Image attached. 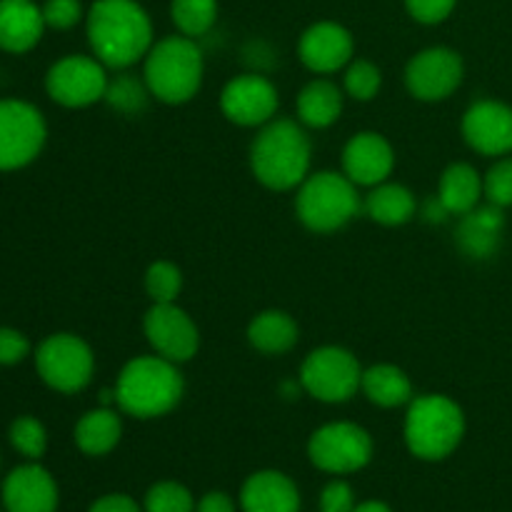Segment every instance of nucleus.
I'll list each match as a JSON object with an SVG mask.
<instances>
[{"instance_id":"nucleus-1","label":"nucleus","mask_w":512,"mask_h":512,"mask_svg":"<svg viewBox=\"0 0 512 512\" xmlns=\"http://www.w3.org/2000/svg\"><path fill=\"white\" fill-rule=\"evenodd\" d=\"M88 43L105 68L125 70L153 48V23L138 0H95L85 15Z\"/></svg>"},{"instance_id":"nucleus-2","label":"nucleus","mask_w":512,"mask_h":512,"mask_svg":"<svg viewBox=\"0 0 512 512\" xmlns=\"http://www.w3.org/2000/svg\"><path fill=\"white\" fill-rule=\"evenodd\" d=\"M310 138L303 125L288 118H273L260 128L250 148L253 175L270 190H293L310 175Z\"/></svg>"},{"instance_id":"nucleus-3","label":"nucleus","mask_w":512,"mask_h":512,"mask_svg":"<svg viewBox=\"0 0 512 512\" xmlns=\"http://www.w3.org/2000/svg\"><path fill=\"white\" fill-rule=\"evenodd\" d=\"M183 390L185 383L178 363H170L160 355H143L120 370L113 395L115 405L125 415L153 420L168 415L180 403Z\"/></svg>"},{"instance_id":"nucleus-4","label":"nucleus","mask_w":512,"mask_h":512,"mask_svg":"<svg viewBox=\"0 0 512 512\" xmlns=\"http://www.w3.org/2000/svg\"><path fill=\"white\" fill-rule=\"evenodd\" d=\"M203 50L188 35H168L145 55L143 80L150 95L168 105H183L203 85Z\"/></svg>"},{"instance_id":"nucleus-5","label":"nucleus","mask_w":512,"mask_h":512,"mask_svg":"<svg viewBox=\"0 0 512 512\" xmlns=\"http://www.w3.org/2000/svg\"><path fill=\"white\" fill-rule=\"evenodd\" d=\"M465 435V415L445 395H420L410 400L405 415V443L420 460H445L458 450Z\"/></svg>"},{"instance_id":"nucleus-6","label":"nucleus","mask_w":512,"mask_h":512,"mask_svg":"<svg viewBox=\"0 0 512 512\" xmlns=\"http://www.w3.org/2000/svg\"><path fill=\"white\" fill-rule=\"evenodd\" d=\"M295 210L300 223L313 233H335L358 215V185L335 170L310 173L298 188Z\"/></svg>"},{"instance_id":"nucleus-7","label":"nucleus","mask_w":512,"mask_h":512,"mask_svg":"<svg viewBox=\"0 0 512 512\" xmlns=\"http://www.w3.org/2000/svg\"><path fill=\"white\" fill-rule=\"evenodd\" d=\"M363 383V365L350 350L325 345L313 350L300 368V385L320 403H348Z\"/></svg>"},{"instance_id":"nucleus-8","label":"nucleus","mask_w":512,"mask_h":512,"mask_svg":"<svg viewBox=\"0 0 512 512\" xmlns=\"http://www.w3.org/2000/svg\"><path fill=\"white\" fill-rule=\"evenodd\" d=\"M35 368L43 383L58 393H80L90 385L95 358L90 345L73 333H55L40 343Z\"/></svg>"},{"instance_id":"nucleus-9","label":"nucleus","mask_w":512,"mask_h":512,"mask_svg":"<svg viewBox=\"0 0 512 512\" xmlns=\"http://www.w3.org/2000/svg\"><path fill=\"white\" fill-rule=\"evenodd\" d=\"M310 463L323 473L350 475L373 460V438L355 423H328L308 443Z\"/></svg>"},{"instance_id":"nucleus-10","label":"nucleus","mask_w":512,"mask_h":512,"mask_svg":"<svg viewBox=\"0 0 512 512\" xmlns=\"http://www.w3.org/2000/svg\"><path fill=\"white\" fill-rule=\"evenodd\" d=\"M45 120L35 105L0 100V170H18L33 163L45 145Z\"/></svg>"},{"instance_id":"nucleus-11","label":"nucleus","mask_w":512,"mask_h":512,"mask_svg":"<svg viewBox=\"0 0 512 512\" xmlns=\"http://www.w3.org/2000/svg\"><path fill=\"white\" fill-rule=\"evenodd\" d=\"M108 73L98 58L90 55H68L58 60L45 75V88L55 103L65 108H88L105 100L108 93Z\"/></svg>"},{"instance_id":"nucleus-12","label":"nucleus","mask_w":512,"mask_h":512,"mask_svg":"<svg viewBox=\"0 0 512 512\" xmlns=\"http://www.w3.org/2000/svg\"><path fill=\"white\" fill-rule=\"evenodd\" d=\"M465 75L463 58L453 48L435 45L413 55L405 68V85L410 95L425 103H438L450 98L460 88Z\"/></svg>"},{"instance_id":"nucleus-13","label":"nucleus","mask_w":512,"mask_h":512,"mask_svg":"<svg viewBox=\"0 0 512 512\" xmlns=\"http://www.w3.org/2000/svg\"><path fill=\"white\" fill-rule=\"evenodd\" d=\"M145 338L155 355L170 363H188L200 348V330L178 303H153L143 320Z\"/></svg>"},{"instance_id":"nucleus-14","label":"nucleus","mask_w":512,"mask_h":512,"mask_svg":"<svg viewBox=\"0 0 512 512\" xmlns=\"http://www.w3.org/2000/svg\"><path fill=\"white\" fill-rule=\"evenodd\" d=\"M278 90L258 73L238 75L220 93V110L225 118L243 128H263L278 113Z\"/></svg>"},{"instance_id":"nucleus-15","label":"nucleus","mask_w":512,"mask_h":512,"mask_svg":"<svg viewBox=\"0 0 512 512\" xmlns=\"http://www.w3.org/2000/svg\"><path fill=\"white\" fill-rule=\"evenodd\" d=\"M463 138L480 155L512 153V108L500 100L473 103L463 115Z\"/></svg>"},{"instance_id":"nucleus-16","label":"nucleus","mask_w":512,"mask_h":512,"mask_svg":"<svg viewBox=\"0 0 512 512\" xmlns=\"http://www.w3.org/2000/svg\"><path fill=\"white\" fill-rule=\"evenodd\" d=\"M353 53V35L345 25L335 23V20H320L300 35L298 58L303 60L305 68L318 75L338 73V70L348 68Z\"/></svg>"},{"instance_id":"nucleus-17","label":"nucleus","mask_w":512,"mask_h":512,"mask_svg":"<svg viewBox=\"0 0 512 512\" xmlns=\"http://www.w3.org/2000/svg\"><path fill=\"white\" fill-rule=\"evenodd\" d=\"M395 168L393 145L380 133L365 130L353 135L343 150V173L363 188L385 183Z\"/></svg>"},{"instance_id":"nucleus-18","label":"nucleus","mask_w":512,"mask_h":512,"mask_svg":"<svg viewBox=\"0 0 512 512\" xmlns=\"http://www.w3.org/2000/svg\"><path fill=\"white\" fill-rule=\"evenodd\" d=\"M3 505L8 512H55L58 485L53 475L40 465H20L5 478Z\"/></svg>"},{"instance_id":"nucleus-19","label":"nucleus","mask_w":512,"mask_h":512,"mask_svg":"<svg viewBox=\"0 0 512 512\" xmlns=\"http://www.w3.org/2000/svg\"><path fill=\"white\" fill-rule=\"evenodd\" d=\"M243 512H300L298 485L278 470H260L240 490Z\"/></svg>"},{"instance_id":"nucleus-20","label":"nucleus","mask_w":512,"mask_h":512,"mask_svg":"<svg viewBox=\"0 0 512 512\" xmlns=\"http://www.w3.org/2000/svg\"><path fill=\"white\" fill-rule=\"evenodd\" d=\"M48 28L43 8L33 0H0V48L5 53H28Z\"/></svg>"},{"instance_id":"nucleus-21","label":"nucleus","mask_w":512,"mask_h":512,"mask_svg":"<svg viewBox=\"0 0 512 512\" xmlns=\"http://www.w3.org/2000/svg\"><path fill=\"white\" fill-rule=\"evenodd\" d=\"M505 215L503 208L488 203L485 208H475L470 213L460 215L458 225V248L468 258L485 260L498 253L500 240H503Z\"/></svg>"},{"instance_id":"nucleus-22","label":"nucleus","mask_w":512,"mask_h":512,"mask_svg":"<svg viewBox=\"0 0 512 512\" xmlns=\"http://www.w3.org/2000/svg\"><path fill=\"white\" fill-rule=\"evenodd\" d=\"M345 95L333 80L315 78L300 90L298 95V120L305 128L323 130L330 128L343 113Z\"/></svg>"},{"instance_id":"nucleus-23","label":"nucleus","mask_w":512,"mask_h":512,"mask_svg":"<svg viewBox=\"0 0 512 512\" xmlns=\"http://www.w3.org/2000/svg\"><path fill=\"white\" fill-rule=\"evenodd\" d=\"M483 195V175L473 165L453 163L440 175L438 198L450 215H465L475 210Z\"/></svg>"},{"instance_id":"nucleus-24","label":"nucleus","mask_w":512,"mask_h":512,"mask_svg":"<svg viewBox=\"0 0 512 512\" xmlns=\"http://www.w3.org/2000/svg\"><path fill=\"white\" fill-rule=\"evenodd\" d=\"M298 323L285 310H263L248 325V340L265 355H283L298 343Z\"/></svg>"},{"instance_id":"nucleus-25","label":"nucleus","mask_w":512,"mask_h":512,"mask_svg":"<svg viewBox=\"0 0 512 512\" xmlns=\"http://www.w3.org/2000/svg\"><path fill=\"white\" fill-rule=\"evenodd\" d=\"M365 213L375 223L395 228V225H405L415 218V213H418V200H415V195L405 185L388 183L385 180V183L375 185L368 193V198H365Z\"/></svg>"},{"instance_id":"nucleus-26","label":"nucleus","mask_w":512,"mask_h":512,"mask_svg":"<svg viewBox=\"0 0 512 512\" xmlns=\"http://www.w3.org/2000/svg\"><path fill=\"white\" fill-rule=\"evenodd\" d=\"M123 438V420L115 410L98 408L85 413L75 425V445L85 455H108Z\"/></svg>"},{"instance_id":"nucleus-27","label":"nucleus","mask_w":512,"mask_h":512,"mask_svg":"<svg viewBox=\"0 0 512 512\" xmlns=\"http://www.w3.org/2000/svg\"><path fill=\"white\" fill-rule=\"evenodd\" d=\"M360 390L378 408H400V405H410V400H413V383L405 375V370L388 363L363 370Z\"/></svg>"},{"instance_id":"nucleus-28","label":"nucleus","mask_w":512,"mask_h":512,"mask_svg":"<svg viewBox=\"0 0 512 512\" xmlns=\"http://www.w3.org/2000/svg\"><path fill=\"white\" fill-rule=\"evenodd\" d=\"M170 20L180 35L200 38L218 20V0H170Z\"/></svg>"},{"instance_id":"nucleus-29","label":"nucleus","mask_w":512,"mask_h":512,"mask_svg":"<svg viewBox=\"0 0 512 512\" xmlns=\"http://www.w3.org/2000/svg\"><path fill=\"white\" fill-rule=\"evenodd\" d=\"M195 505L193 493L175 480L155 483L143 500L145 512H195Z\"/></svg>"},{"instance_id":"nucleus-30","label":"nucleus","mask_w":512,"mask_h":512,"mask_svg":"<svg viewBox=\"0 0 512 512\" xmlns=\"http://www.w3.org/2000/svg\"><path fill=\"white\" fill-rule=\"evenodd\" d=\"M145 290L153 303H175L183 290V273L170 260H158L145 273Z\"/></svg>"},{"instance_id":"nucleus-31","label":"nucleus","mask_w":512,"mask_h":512,"mask_svg":"<svg viewBox=\"0 0 512 512\" xmlns=\"http://www.w3.org/2000/svg\"><path fill=\"white\" fill-rule=\"evenodd\" d=\"M380 85H383V73L375 63L370 60H350L348 68L343 75V90L353 100H373L380 93Z\"/></svg>"},{"instance_id":"nucleus-32","label":"nucleus","mask_w":512,"mask_h":512,"mask_svg":"<svg viewBox=\"0 0 512 512\" xmlns=\"http://www.w3.org/2000/svg\"><path fill=\"white\" fill-rule=\"evenodd\" d=\"M10 443L28 460H40L45 455V448H48V433H45L40 420L23 415V418L13 420V425H10Z\"/></svg>"},{"instance_id":"nucleus-33","label":"nucleus","mask_w":512,"mask_h":512,"mask_svg":"<svg viewBox=\"0 0 512 512\" xmlns=\"http://www.w3.org/2000/svg\"><path fill=\"white\" fill-rule=\"evenodd\" d=\"M150 90L148 85L138 83L130 75H120L118 80H110L108 83V93H105V100L113 105L115 110L125 115H135L145 108V100H148Z\"/></svg>"},{"instance_id":"nucleus-34","label":"nucleus","mask_w":512,"mask_h":512,"mask_svg":"<svg viewBox=\"0 0 512 512\" xmlns=\"http://www.w3.org/2000/svg\"><path fill=\"white\" fill-rule=\"evenodd\" d=\"M483 190L488 203L498 208H510L512 205V158H500L488 175L483 178Z\"/></svg>"},{"instance_id":"nucleus-35","label":"nucleus","mask_w":512,"mask_h":512,"mask_svg":"<svg viewBox=\"0 0 512 512\" xmlns=\"http://www.w3.org/2000/svg\"><path fill=\"white\" fill-rule=\"evenodd\" d=\"M40 8H43L45 25L53 30H70L83 20L80 0H45Z\"/></svg>"},{"instance_id":"nucleus-36","label":"nucleus","mask_w":512,"mask_h":512,"mask_svg":"<svg viewBox=\"0 0 512 512\" xmlns=\"http://www.w3.org/2000/svg\"><path fill=\"white\" fill-rule=\"evenodd\" d=\"M458 0H405L410 18L423 25H438L453 15Z\"/></svg>"},{"instance_id":"nucleus-37","label":"nucleus","mask_w":512,"mask_h":512,"mask_svg":"<svg viewBox=\"0 0 512 512\" xmlns=\"http://www.w3.org/2000/svg\"><path fill=\"white\" fill-rule=\"evenodd\" d=\"M355 495L345 480H333L320 495V512H353Z\"/></svg>"},{"instance_id":"nucleus-38","label":"nucleus","mask_w":512,"mask_h":512,"mask_svg":"<svg viewBox=\"0 0 512 512\" xmlns=\"http://www.w3.org/2000/svg\"><path fill=\"white\" fill-rule=\"evenodd\" d=\"M30 353V343L13 328H0V365H15Z\"/></svg>"},{"instance_id":"nucleus-39","label":"nucleus","mask_w":512,"mask_h":512,"mask_svg":"<svg viewBox=\"0 0 512 512\" xmlns=\"http://www.w3.org/2000/svg\"><path fill=\"white\" fill-rule=\"evenodd\" d=\"M88 512H143V510H140V505L135 503L130 495L110 493V495H103V498L95 500V503L90 505Z\"/></svg>"},{"instance_id":"nucleus-40","label":"nucleus","mask_w":512,"mask_h":512,"mask_svg":"<svg viewBox=\"0 0 512 512\" xmlns=\"http://www.w3.org/2000/svg\"><path fill=\"white\" fill-rule=\"evenodd\" d=\"M195 512H235V500L228 493L213 490V493L200 498V503L195 505Z\"/></svg>"},{"instance_id":"nucleus-41","label":"nucleus","mask_w":512,"mask_h":512,"mask_svg":"<svg viewBox=\"0 0 512 512\" xmlns=\"http://www.w3.org/2000/svg\"><path fill=\"white\" fill-rule=\"evenodd\" d=\"M423 213H425V218L430 220V223H443L445 218H448V208H445L443 203H440V198L438 195H435V198H430L428 203H425V208H423Z\"/></svg>"},{"instance_id":"nucleus-42","label":"nucleus","mask_w":512,"mask_h":512,"mask_svg":"<svg viewBox=\"0 0 512 512\" xmlns=\"http://www.w3.org/2000/svg\"><path fill=\"white\" fill-rule=\"evenodd\" d=\"M353 512H393V510H390L385 503H380V500H365V503L355 505Z\"/></svg>"}]
</instances>
